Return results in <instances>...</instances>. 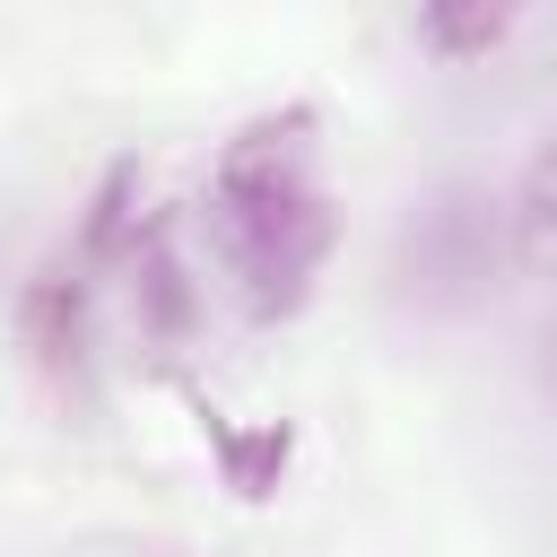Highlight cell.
Returning a JSON list of instances; mask_svg holds the SVG:
<instances>
[{"instance_id": "5", "label": "cell", "mask_w": 557, "mask_h": 557, "mask_svg": "<svg viewBox=\"0 0 557 557\" xmlns=\"http://www.w3.org/2000/svg\"><path fill=\"white\" fill-rule=\"evenodd\" d=\"M531 374H540V392L557 400V305H548V322H540V339H531Z\"/></svg>"}, {"instance_id": "2", "label": "cell", "mask_w": 557, "mask_h": 557, "mask_svg": "<svg viewBox=\"0 0 557 557\" xmlns=\"http://www.w3.org/2000/svg\"><path fill=\"white\" fill-rule=\"evenodd\" d=\"M505 252V226H487V209L470 200V191H444L435 209H418V226L400 235V261L418 270L409 287L418 296H435V305H461V296H479V278H487V261Z\"/></svg>"}, {"instance_id": "4", "label": "cell", "mask_w": 557, "mask_h": 557, "mask_svg": "<svg viewBox=\"0 0 557 557\" xmlns=\"http://www.w3.org/2000/svg\"><path fill=\"white\" fill-rule=\"evenodd\" d=\"M505 26H513V9H426V17H418V35H426L435 52H487Z\"/></svg>"}, {"instance_id": "1", "label": "cell", "mask_w": 557, "mask_h": 557, "mask_svg": "<svg viewBox=\"0 0 557 557\" xmlns=\"http://www.w3.org/2000/svg\"><path fill=\"white\" fill-rule=\"evenodd\" d=\"M305 131H313L305 113H270L244 139H226V157L209 174V235L252 313H296L331 252V200L313 183Z\"/></svg>"}, {"instance_id": "3", "label": "cell", "mask_w": 557, "mask_h": 557, "mask_svg": "<svg viewBox=\"0 0 557 557\" xmlns=\"http://www.w3.org/2000/svg\"><path fill=\"white\" fill-rule=\"evenodd\" d=\"M496 226H505V261H513L522 278H557V131L522 157Z\"/></svg>"}]
</instances>
